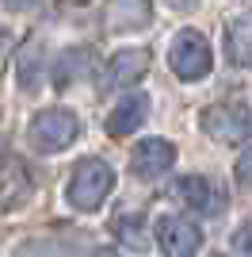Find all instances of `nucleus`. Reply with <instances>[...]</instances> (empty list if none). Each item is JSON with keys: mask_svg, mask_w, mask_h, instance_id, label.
Listing matches in <instances>:
<instances>
[{"mask_svg": "<svg viewBox=\"0 0 252 257\" xmlns=\"http://www.w3.org/2000/svg\"><path fill=\"white\" fill-rule=\"evenodd\" d=\"M153 234H157V246L168 257H191L202 246V230L184 215H160L153 223Z\"/></svg>", "mask_w": 252, "mask_h": 257, "instance_id": "5", "label": "nucleus"}, {"mask_svg": "<svg viewBox=\"0 0 252 257\" xmlns=\"http://www.w3.org/2000/svg\"><path fill=\"white\" fill-rule=\"evenodd\" d=\"M233 246L237 249H252V230H241V234L233 238Z\"/></svg>", "mask_w": 252, "mask_h": 257, "instance_id": "16", "label": "nucleus"}, {"mask_svg": "<svg viewBox=\"0 0 252 257\" xmlns=\"http://www.w3.org/2000/svg\"><path fill=\"white\" fill-rule=\"evenodd\" d=\"M202 131H206L210 139L218 142H244L252 135V111L244 104H237V100H230V104H210L206 111H202Z\"/></svg>", "mask_w": 252, "mask_h": 257, "instance_id": "4", "label": "nucleus"}, {"mask_svg": "<svg viewBox=\"0 0 252 257\" xmlns=\"http://www.w3.org/2000/svg\"><path fill=\"white\" fill-rule=\"evenodd\" d=\"M146 115H149V100L146 96H126V100H118L115 104V111L107 115V135L111 139H126V135H134L142 123H146Z\"/></svg>", "mask_w": 252, "mask_h": 257, "instance_id": "10", "label": "nucleus"}, {"mask_svg": "<svg viewBox=\"0 0 252 257\" xmlns=\"http://www.w3.org/2000/svg\"><path fill=\"white\" fill-rule=\"evenodd\" d=\"M172 165H176V146L168 139H142L130 154V169L142 181H160Z\"/></svg>", "mask_w": 252, "mask_h": 257, "instance_id": "6", "label": "nucleus"}, {"mask_svg": "<svg viewBox=\"0 0 252 257\" xmlns=\"http://www.w3.org/2000/svg\"><path fill=\"white\" fill-rule=\"evenodd\" d=\"M226 58L233 65H252V12L230 20V27H226Z\"/></svg>", "mask_w": 252, "mask_h": 257, "instance_id": "11", "label": "nucleus"}, {"mask_svg": "<svg viewBox=\"0 0 252 257\" xmlns=\"http://www.w3.org/2000/svg\"><path fill=\"white\" fill-rule=\"evenodd\" d=\"M111 188H115V169H111L104 158H88L73 169L65 196H69V204H73L76 211L88 215V211H100V207H104Z\"/></svg>", "mask_w": 252, "mask_h": 257, "instance_id": "1", "label": "nucleus"}, {"mask_svg": "<svg viewBox=\"0 0 252 257\" xmlns=\"http://www.w3.org/2000/svg\"><path fill=\"white\" fill-rule=\"evenodd\" d=\"M176 196H180V200H184L195 215H218L222 204H226V196H222L218 188L206 181V177H199V173L180 177V181H176Z\"/></svg>", "mask_w": 252, "mask_h": 257, "instance_id": "7", "label": "nucleus"}, {"mask_svg": "<svg viewBox=\"0 0 252 257\" xmlns=\"http://www.w3.org/2000/svg\"><path fill=\"white\" fill-rule=\"evenodd\" d=\"M237 184H241V188H252V146L237 158Z\"/></svg>", "mask_w": 252, "mask_h": 257, "instance_id": "14", "label": "nucleus"}, {"mask_svg": "<svg viewBox=\"0 0 252 257\" xmlns=\"http://www.w3.org/2000/svg\"><path fill=\"white\" fill-rule=\"evenodd\" d=\"M149 73V50L146 46H134V50H118L111 62H107V85L115 88H130L138 85L142 77Z\"/></svg>", "mask_w": 252, "mask_h": 257, "instance_id": "8", "label": "nucleus"}, {"mask_svg": "<svg viewBox=\"0 0 252 257\" xmlns=\"http://www.w3.org/2000/svg\"><path fill=\"white\" fill-rule=\"evenodd\" d=\"M16 73H20V85L27 92H34L42 81V46L38 43H27L20 50V65H16Z\"/></svg>", "mask_w": 252, "mask_h": 257, "instance_id": "12", "label": "nucleus"}, {"mask_svg": "<svg viewBox=\"0 0 252 257\" xmlns=\"http://www.w3.org/2000/svg\"><path fill=\"white\" fill-rule=\"evenodd\" d=\"M34 4H38V0H4V8H8V12H31Z\"/></svg>", "mask_w": 252, "mask_h": 257, "instance_id": "15", "label": "nucleus"}, {"mask_svg": "<svg viewBox=\"0 0 252 257\" xmlns=\"http://www.w3.org/2000/svg\"><path fill=\"white\" fill-rule=\"evenodd\" d=\"M8 50V31H0V54Z\"/></svg>", "mask_w": 252, "mask_h": 257, "instance_id": "17", "label": "nucleus"}, {"mask_svg": "<svg viewBox=\"0 0 252 257\" xmlns=\"http://www.w3.org/2000/svg\"><path fill=\"white\" fill-rule=\"evenodd\" d=\"M153 20V0H111L107 4V27L111 31H142Z\"/></svg>", "mask_w": 252, "mask_h": 257, "instance_id": "9", "label": "nucleus"}, {"mask_svg": "<svg viewBox=\"0 0 252 257\" xmlns=\"http://www.w3.org/2000/svg\"><path fill=\"white\" fill-rule=\"evenodd\" d=\"M168 65L180 81H202L214 65V54L202 31H180L168 46Z\"/></svg>", "mask_w": 252, "mask_h": 257, "instance_id": "3", "label": "nucleus"}, {"mask_svg": "<svg viewBox=\"0 0 252 257\" xmlns=\"http://www.w3.org/2000/svg\"><path fill=\"white\" fill-rule=\"evenodd\" d=\"M142 223H146V219H142L138 211L118 215V219H115V234L122 238L130 249H146V234H142Z\"/></svg>", "mask_w": 252, "mask_h": 257, "instance_id": "13", "label": "nucleus"}, {"mask_svg": "<svg viewBox=\"0 0 252 257\" xmlns=\"http://www.w3.org/2000/svg\"><path fill=\"white\" fill-rule=\"evenodd\" d=\"M31 146L38 154H58V150H69L80 135V123H76L73 111H62V107H50V111H38L31 119Z\"/></svg>", "mask_w": 252, "mask_h": 257, "instance_id": "2", "label": "nucleus"}]
</instances>
